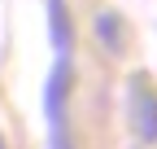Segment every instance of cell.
<instances>
[{
	"label": "cell",
	"mask_w": 157,
	"mask_h": 149,
	"mask_svg": "<svg viewBox=\"0 0 157 149\" xmlns=\"http://www.w3.org/2000/svg\"><path fill=\"white\" fill-rule=\"evenodd\" d=\"M70 92H74V66H70L66 53H57L48 83H44V119H48V132H52L57 149L70 145Z\"/></svg>",
	"instance_id": "obj_1"
},
{
	"label": "cell",
	"mask_w": 157,
	"mask_h": 149,
	"mask_svg": "<svg viewBox=\"0 0 157 149\" xmlns=\"http://www.w3.org/2000/svg\"><path fill=\"white\" fill-rule=\"evenodd\" d=\"M127 119L140 145H157V83L144 70L127 74Z\"/></svg>",
	"instance_id": "obj_2"
},
{
	"label": "cell",
	"mask_w": 157,
	"mask_h": 149,
	"mask_svg": "<svg viewBox=\"0 0 157 149\" xmlns=\"http://www.w3.org/2000/svg\"><path fill=\"white\" fill-rule=\"evenodd\" d=\"M96 40H101V48H109L113 57H122L127 53V22H122V13H96Z\"/></svg>",
	"instance_id": "obj_3"
},
{
	"label": "cell",
	"mask_w": 157,
	"mask_h": 149,
	"mask_svg": "<svg viewBox=\"0 0 157 149\" xmlns=\"http://www.w3.org/2000/svg\"><path fill=\"white\" fill-rule=\"evenodd\" d=\"M48 40L57 53H70L74 44V18L66 9V0H48Z\"/></svg>",
	"instance_id": "obj_4"
},
{
	"label": "cell",
	"mask_w": 157,
	"mask_h": 149,
	"mask_svg": "<svg viewBox=\"0 0 157 149\" xmlns=\"http://www.w3.org/2000/svg\"><path fill=\"white\" fill-rule=\"evenodd\" d=\"M0 149H5V136H0Z\"/></svg>",
	"instance_id": "obj_5"
}]
</instances>
